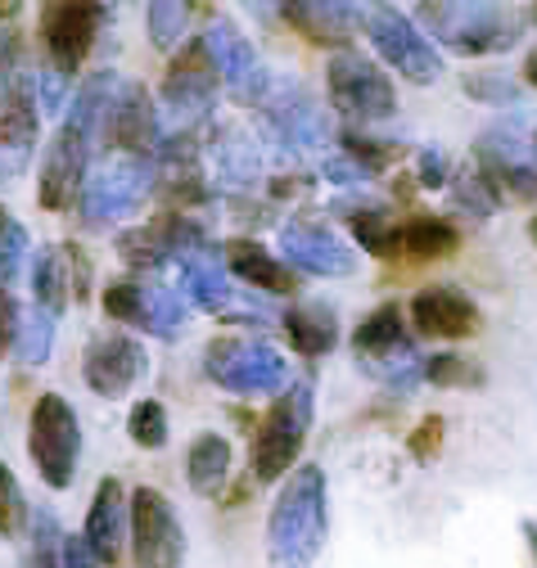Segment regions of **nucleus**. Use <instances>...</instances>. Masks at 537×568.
Listing matches in <instances>:
<instances>
[{"instance_id":"20e7f679","label":"nucleus","mask_w":537,"mask_h":568,"mask_svg":"<svg viewBox=\"0 0 537 568\" xmlns=\"http://www.w3.org/2000/svg\"><path fill=\"white\" fill-rule=\"evenodd\" d=\"M475 168L484 172V181L493 190H501L506 199L533 203L537 199V150H533V126L528 118L510 113L501 122H493L479 140H475Z\"/></svg>"},{"instance_id":"a19ab883","label":"nucleus","mask_w":537,"mask_h":568,"mask_svg":"<svg viewBox=\"0 0 537 568\" xmlns=\"http://www.w3.org/2000/svg\"><path fill=\"white\" fill-rule=\"evenodd\" d=\"M28 528V501H23V491H19V478L10 465H0V532L14 537Z\"/></svg>"},{"instance_id":"3c124183","label":"nucleus","mask_w":537,"mask_h":568,"mask_svg":"<svg viewBox=\"0 0 537 568\" xmlns=\"http://www.w3.org/2000/svg\"><path fill=\"white\" fill-rule=\"evenodd\" d=\"M524 78L537 87V50H533V54H528V63H524Z\"/></svg>"},{"instance_id":"8fccbe9b","label":"nucleus","mask_w":537,"mask_h":568,"mask_svg":"<svg viewBox=\"0 0 537 568\" xmlns=\"http://www.w3.org/2000/svg\"><path fill=\"white\" fill-rule=\"evenodd\" d=\"M524 537H528V546H533V555H537V515L524 524Z\"/></svg>"},{"instance_id":"f03ea898","label":"nucleus","mask_w":537,"mask_h":568,"mask_svg":"<svg viewBox=\"0 0 537 568\" xmlns=\"http://www.w3.org/2000/svg\"><path fill=\"white\" fill-rule=\"evenodd\" d=\"M330 532V501H325V474L316 465H303L281 487L272 524H266V550L276 568H312Z\"/></svg>"},{"instance_id":"4be33fe9","label":"nucleus","mask_w":537,"mask_h":568,"mask_svg":"<svg viewBox=\"0 0 537 568\" xmlns=\"http://www.w3.org/2000/svg\"><path fill=\"white\" fill-rule=\"evenodd\" d=\"M126 528H131V496L122 491L118 478H104V483L95 487V501H91L87 528H82L91 555H95L100 564H118V559H122V532H126Z\"/></svg>"},{"instance_id":"72a5a7b5","label":"nucleus","mask_w":537,"mask_h":568,"mask_svg":"<svg viewBox=\"0 0 537 568\" xmlns=\"http://www.w3.org/2000/svg\"><path fill=\"white\" fill-rule=\"evenodd\" d=\"M126 434L136 447L145 452H159L168 443V410L159 397H141L136 406H131V419H126Z\"/></svg>"},{"instance_id":"58836bf2","label":"nucleus","mask_w":537,"mask_h":568,"mask_svg":"<svg viewBox=\"0 0 537 568\" xmlns=\"http://www.w3.org/2000/svg\"><path fill=\"white\" fill-rule=\"evenodd\" d=\"M465 95L497 104V109H510L519 100V82L510 73H465Z\"/></svg>"},{"instance_id":"6ab92c4d","label":"nucleus","mask_w":537,"mask_h":568,"mask_svg":"<svg viewBox=\"0 0 537 568\" xmlns=\"http://www.w3.org/2000/svg\"><path fill=\"white\" fill-rule=\"evenodd\" d=\"M262 109H266V126H272V135L281 140L285 150H294V154L321 150L330 140V122H325L321 104L303 87H285L281 95H272Z\"/></svg>"},{"instance_id":"2f4dec72","label":"nucleus","mask_w":537,"mask_h":568,"mask_svg":"<svg viewBox=\"0 0 537 568\" xmlns=\"http://www.w3.org/2000/svg\"><path fill=\"white\" fill-rule=\"evenodd\" d=\"M348 226H353V235H357V244L366 253H375V257H397L402 253V222H388L384 212L362 207V212L348 217Z\"/></svg>"},{"instance_id":"b1692460","label":"nucleus","mask_w":537,"mask_h":568,"mask_svg":"<svg viewBox=\"0 0 537 568\" xmlns=\"http://www.w3.org/2000/svg\"><path fill=\"white\" fill-rule=\"evenodd\" d=\"M176 275H181V294L194 307L217 312L231 298V290H226V257H217L213 244H199V248L181 253L176 257Z\"/></svg>"},{"instance_id":"603ef678","label":"nucleus","mask_w":537,"mask_h":568,"mask_svg":"<svg viewBox=\"0 0 537 568\" xmlns=\"http://www.w3.org/2000/svg\"><path fill=\"white\" fill-rule=\"evenodd\" d=\"M528 240H533V248H537V217L528 222Z\"/></svg>"},{"instance_id":"7ed1b4c3","label":"nucleus","mask_w":537,"mask_h":568,"mask_svg":"<svg viewBox=\"0 0 537 568\" xmlns=\"http://www.w3.org/2000/svg\"><path fill=\"white\" fill-rule=\"evenodd\" d=\"M353 357H357L375 379H384L393 393H412V388L425 379V362L416 357L412 334H407V321H402V307H397V303L375 307V312L357 325V334H353Z\"/></svg>"},{"instance_id":"6e6552de","label":"nucleus","mask_w":537,"mask_h":568,"mask_svg":"<svg viewBox=\"0 0 537 568\" xmlns=\"http://www.w3.org/2000/svg\"><path fill=\"white\" fill-rule=\"evenodd\" d=\"M28 452H32L37 474L45 478V487H54V491L73 487V474L82 460V429H78L73 406L59 393L37 397L32 419H28Z\"/></svg>"},{"instance_id":"aec40b11","label":"nucleus","mask_w":537,"mask_h":568,"mask_svg":"<svg viewBox=\"0 0 537 568\" xmlns=\"http://www.w3.org/2000/svg\"><path fill=\"white\" fill-rule=\"evenodd\" d=\"M412 325L425 338H469L479 334L484 312L475 307V298L452 290V284H434L412 298Z\"/></svg>"},{"instance_id":"4468645a","label":"nucleus","mask_w":537,"mask_h":568,"mask_svg":"<svg viewBox=\"0 0 537 568\" xmlns=\"http://www.w3.org/2000/svg\"><path fill=\"white\" fill-rule=\"evenodd\" d=\"M100 140L109 150L131 154V159H150V150H159V140H163L159 104L150 100V91L141 82H118Z\"/></svg>"},{"instance_id":"423d86ee","label":"nucleus","mask_w":537,"mask_h":568,"mask_svg":"<svg viewBox=\"0 0 537 568\" xmlns=\"http://www.w3.org/2000/svg\"><path fill=\"white\" fill-rule=\"evenodd\" d=\"M204 371L235 397H281L290 388L285 357L262 338H217L204 352Z\"/></svg>"},{"instance_id":"4c0bfd02","label":"nucleus","mask_w":537,"mask_h":568,"mask_svg":"<svg viewBox=\"0 0 537 568\" xmlns=\"http://www.w3.org/2000/svg\"><path fill=\"white\" fill-rule=\"evenodd\" d=\"M425 379L438 384V388H479L484 384V366H475L469 357H452V352H443V357L425 362Z\"/></svg>"},{"instance_id":"ea45409f","label":"nucleus","mask_w":537,"mask_h":568,"mask_svg":"<svg viewBox=\"0 0 537 568\" xmlns=\"http://www.w3.org/2000/svg\"><path fill=\"white\" fill-rule=\"evenodd\" d=\"M145 23H150V41H154L159 50H168V45H176V41L185 37V28H190V6H176V0H168V6H150Z\"/></svg>"},{"instance_id":"79ce46f5","label":"nucleus","mask_w":537,"mask_h":568,"mask_svg":"<svg viewBox=\"0 0 537 568\" xmlns=\"http://www.w3.org/2000/svg\"><path fill=\"white\" fill-rule=\"evenodd\" d=\"M23 257H28V231L19 222H10L0 231V284H6V290H10V280H19Z\"/></svg>"},{"instance_id":"e433bc0d","label":"nucleus","mask_w":537,"mask_h":568,"mask_svg":"<svg viewBox=\"0 0 537 568\" xmlns=\"http://www.w3.org/2000/svg\"><path fill=\"white\" fill-rule=\"evenodd\" d=\"M104 312H109V321H118V325L141 329V312H145V284H136V280H113L109 290H104Z\"/></svg>"},{"instance_id":"9b49d317","label":"nucleus","mask_w":537,"mask_h":568,"mask_svg":"<svg viewBox=\"0 0 537 568\" xmlns=\"http://www.w3.org/2000/svg\"><path fill=\"white\" fill-rule=\"evenodd\" d=\"M131 559L136 568H181L185 559L181 515L159 487L131 491Z\"/></svg>"},{"instance_id":"c85d7f7f","label":"nucleus","mask_w":537,"mask_h":568,"mask_svg":"<svg viewBox=\"0 0 537 568\" xmlns=\"http://www.w3.org/2000/svg\"><path fill=\"white\" fill-rule=\"evenodd\" d=\"M285 14H290L316 45H344L348 32L362 23V10H353V6H325V0H316V6H285Z\"/></svg>"},{"instance_id":"37998d69","label":"nucleus","mask_w":537,"mask_h":568,"mask_svg":"<svg viewBox=\"0 0 537 568\" xmlns=\"http://www.w3.org/2000/svg\"><path fill=\"white\" fill-rule=\"evenodd\" d=\"M63 91H69V73H59V68H45L37 78V109L41 113H59L63 109Z\"/></svg>"},{"instance_id":"a878e982","label":"nucleus","mask_w":537,"mask_h":568,"mask_svg":"<svg viewBox=\"0 0 537 568\" xmlns=\"http://www.w3.org/2000/svg\"><path fill=\"white\" fill-rule=\"evenodd\" d=\"M32 294H37V307L59 321V312L69 307V298H73L69 248H41L37 253V262H32Z\"/></svg>"},{"instance_id":"1a4fd4ad","label":"nucleus","mask_w":537,"mask_h":568,"mask_svg":"<svg viewBox=\"0 0 537 568\" xmlns=\"http://www.w3.org/2000/svg\"><path fill=\"white\" fill-rule=\"evenodd\" d=\"M154 185H159V176H154V163H150V159L113 154L109 163H100V168L87 176L78 207H82V217H87L91 226H113V222L131 217V212H136V207L150 199Z\"/></svg>"},{"instance_id":"5fc2aeb1","label":"nucleus","mask_w":537,"mask_h":568,"mask_svg":"<svg viewBox=\"0 0 537 568\" xmlns=\"http://www.w3.org/2000/svg\"><path fill=\"white\" fill-rule=\"evenodd\" d=\"M533 150H537V126H533Z\"/></svg>"},{"instance_id":"ddd939ff","label":"nucleus","mask_w":537,"mask_h":568,"mask_svg":"<svg viewBox=\"0 0 537 568\" xmlns=\"http://www.w3.org/2000/svg\"><path fill=\"white\" fill-rule=\"evenodd\" d=\"M217 68V78L231 82V95L244 100V104H266L272 100V73L257 63L253 54V41L231 23V19H213L209 32L199 37Z\"/></svg>"},{"instance_id":"c03bdc74","label":"nucleus","mask_w":537,"mask_h":568,"mask_svg":"<svg viewBox=\"0 0 537 568\" xmlns=\"http://www.w3.org/2000/svg\"><path fill=\"white\" fill-rule=\"evenodd\" d=\"M54 550H63V541L54 546V519L50 515H37V546H32L28 568H59L54 564Z\"/></svg>"},{"instance_id":"473e14b6","label":"nucleus","mask_w":537,"mask_h":568,"mask_svg":"<svg viewBox=\"0 0 537 568\" xmlns=\"http://www.w3.org/2000/svg\"><path fill=\"white\" fill-rule=\"evenodd\" d=\"M14 352H19V362H23V366H45V362H50V352H54V316H45L41 307L23 312Z\"/></svg>"},{"instance_id":"bb28decb","label":"nucleus","mask_w":537,"mask_h":568,"mask_svg":"<svg viewBox=\"0 0 537 568\" xmlns=\"http://www.w3.org/2000/svg\"><path fill=\"white\" fill-rule=\"evenodd\" d=\"M185 478L199 496H217L231 478V443L222 434H199L185 452Z\"/></svg>"},{"instance_id":"a211bd4d","label":"nucleus","mask_w":537,"mask_h":568,"mask_svg":"<svg viewBox=\"0 0 537 568\" xmlns=\"http://www.w3.org/2000/svg\"><path fill=\"white\" fill-rule=\"evenodd\" d=\"M104 23V6H45L41 10V41L59 73H78L82 59L95 45V32Z\"/></svg>"},{"instance_id":"864d4df0","label":"nucleus","mask_w":537,"mask_h":568,"mask_svg":"<svg viewBox=\"0 0 537 568\" xmlns=\"http://www.w3.org/2000/svg\"><path fill=\"white\" fill-rule=\"evenodd\" d=\"M6 226H10V212H6V207H0V231H6Z\"/></svg>"},{"instance_id":"393cba45","label":"nucleus","mask_w":537,"mask_h":568,"mask_svg":"<svg viewBox=\"0 0 537 568\" xmlns=\"http://www.w3.org/2000/svg\"><path fill=\"white\" fill-rule=\"evenodd\" d=\"M257 168H262V159H257L253 140H249L244 131L222 126V131L213 135V176H217L226 190H249V185L257 181Z\"/></svg>"},{"instance_id":"f8f14e48","label":"nucleus","mask_w":537,"mask_h":568,"mask_svg":"<svg viewBox=\"0 0 537 568\" xmlns=\"http://www.w3.org/2000/svg\"><path fill=\"white\" fill-rule=\"evenodd\" d=\"M325 78H330V100L340 113L357 118V122H384L397 113V91L393 82L379 73V68L357 54V50H340L330 59L325 68Z\"/></svg>"},{"instance_id":"a18cd8bd","label":"nucleus","mask_w":537,"mask_h":568,"mask_svg":"<svg viewBox=\"0 0 537 568\" xmlns=\"http://www.w3.org/2000/svg\"><path fill=\"white\" fill-rule=\"evenodd\" d=\"M438 434H443V415H425L421 429L412 434V456L434 460V456H438Z\"/></svg>"},{"instance_id":"09e8293b","label":"nucleus","mask_w":537,"mask_h":568,"mask_svg":"<svg viewBox=\"0 0 537 568\" xmlns=\"http://www.w3.org/2000/svg\"><path fill=\"white\" fill-rule=\"evenodd\" d=\"M59 559H63V568H100V559L91 555L87 537H69V541H63V550H59Z\"/></svg>"},{"instance_id":"f257e3e1","label":"nucleus","mask_w":537,"mask_h":568,"mask_svg":"<svg viewBox=\"0 0 537 568\" xmlns=\"http://www.w3.org/2000/svg\"><path fill=\"white\" fill-rule=\"evenodd\" d=\"M118 91V78L113 73H95L87 78V87L78 91V100L63 113V126L59 135L50 140V150L41 159V207H69L73 199H82V185H87V159H91V145L104 131V113H109V100Z\"/></svg>"},{"instance_id":"dca6fc26","label":"nucleus","mask_w":537,"mask_h":568,"mask_svg":"<svg viewBox=\"0 0 537 568\" xmlns=\"http://www.w3.org/2000/svg\"><path fill=\"white\" fill-rule=\"evenodd\" d=\"M217 68L204 50V41L190 45L185 54L172 59L168 78H163V109L172 113L176 126H190L199 118H209L217 109Z\"/></svg>"},{"instance_id":"c9c22d12","label":"nucleus","mask_w":537,"mask_h":568,"mask_svg":"<svg viewBox=\"0 0 537 568\" xmlns=\"http://www.w3.org/2000/svg\"><path fill=\"white\" fill-rule=\"evenodd\" d=\"M340 154H348L366 176H375V172H384L388 163H397V159H402V145H397V140H371V135L348 131Z\"/></svg>"},{"instance_id":"f3484780","label":"nucleus","mask_w":537,"mask_h":568,"mask_svg":"<svg viewBox=\"0 0 537 568\" xmlns=\"http://www.w3.org/2000/svg\"><path fill=\"white\" fill-rule=\"evenodd\" d=\"M281 253L290 266H298L307 275H325V280H340V275L357 271V248L344 244L321 222H285L281 226Z\"/></svg>"},{"instance_id":"49530a36","label":"nucleus","mask_w":537,"mask_h":568,"mask_svg":"<svg viewBox=\"0 0 537 568\" xmlns=\"http://www.w3.org/2000/svg\"><path fill=\"white\" fill-rule=\"evenodd\" d=\"M19 321H23V312L14 307V298L6 294V284H0V357L14 347V338H19Z\"/></svg>"},{"instance_id":"0eeeda50","label":"nucleus","mask_w":537,"mask_h":568,"mask_svg":"<svg viewBox=\"0 0 537 568\" xmlns=\"http://www.w3.org/2000/svg\"><path fill=\"white\" fill-rule=\"evenodd\" d=\"M307 429H312V384L303 379V384H290L272 402V410L262 415V429L253 438V478L272 483L290 474L307 443Z\"/></svg>"},{"instance_id":"de8ad7c7","label":"nucleus","mask_w":537,"mask_h":568,"mask_svg":"<svg viewBox=\"0 0 537 568\" xmlns=\"http://www.w3.org/2000/svg\"><path fill=\"white\" fill-rule=\"evenodd\" d=\"M416 172H421V185H429V190H443L447 185V163H443V154L434 145H425L416 154Z\"/></svg>"},{"instance_id":"7c9ffc66","label":"nucleus","mask_w":537,"mask_h":568,"mask_svg":"<svg viewBox=\"0 0 537 568\" xmlns=\"http://www.w3.org/2000/svg\"><path fill=\"white\" fill-rule=\"evenodd\" d=\"M185 325V298L168 284H145V312H141V329L159 334V338H176Z\"/></svg>"},{"instance_id":"2eb2a0df","label":"nucleus","mask_w":537,"mask_h":568,"mask_svg":"<svg viewBox=\"0 0 537 568\" xmlns=\"http://www.w3.org/2000/svg\"><path fill=\"white\" fill-rule=\"evenodd\" d=\"M150 371V357H145V347L131 338V334H100L91 338V347L82 352V379L95 397L104 402H118L126 397L131 388H136Z\"/></svg>"},{"instance_id":"412c9836","label":"nucleus","mask_w":537,"mask_h":568,"mask_svg":"<svg viewBox=\"0 0 537 568\" xmlns=\"http://www.w3.org/2000/svg\"><path fill=\"white\" fill-rule=\"evenodd\" d=\"M37 150V95L32 82L19 78L0 100V176H19Z\"/></svg>"},{"instance_id":"5701e85b","label":"nucleus","mask_w":537,"mask_h":568,"mask_svg":"<svg viewBox=\"0 0 537 568\" xmlns=\"http://www.w3.org/2000/svg\"><path fill=\"white\" fill-rule=\"evenodd\" d=\"M222 257H226V266H231L240 280H249L253 290H262V294H294V290H298L294 266H290L285 257H272L257 240H231Z\"/></svg>"},{"instance_id":"c756f323","label":"nucleus","mask_w":537,"mask_h":568,"mask_svg":"<svg viewBox=\"0 0 537 568\" xmlns=\"http://www.w3.org/2000/svg\"><path fill=\"white\" fill-rule=\"evenodd\" d=\"M456 244H460V235L443 217H412V222H402V253H407L412 262H438Z\"/></svg>"},{"instance_id":"cd10ccee","label":"nucleus","mask_w":537,"mask_h":568,"mask_svg":"<svg viewBox=\"0 0 537 568\" xmlns=\"http://www.w3.org/2000/svg\"><path fill=\"white\" fill-rule=\"evenodd\" d=\"M285 329H290V343L303 352V357H325L340 343V321H334L330 307L321 303H298L285 312Z\"/></svg>"},{"instance_id":"39448f33","label":"nucleus","mask_w":537,"mask_h":568,"mask_svg":"<svg viewBox=\"0 0 537 568\" xmlns=\"http://www.w3.org/2000/svg\"><path fill=\"white\" fill-rule=\"evenodd\" d=\"M416 23L425 32H434L456 54L506 50L524 32V14L501 10V6H469V0H460V6H421V19Z\"/></svg>"},{"instance_id":"f704fd0d","label":"nucleus","mask_w":537,"mask_h":568,"mask_svg":"<svg viewBox=\"0 0 537 568\" xmlns=\"http://www.w3.org/2000/svg\"><path fill=\"white\" fill-rule=\"evenodd\" d=\"M452 203L460 207V212H469V217H493L497 212V190L484 181V172L479 168H469V172H460L456 181H452Z\"/></svg>"},{"instance_id":"9d476101","label":"nucleus","mask_w":537,"mask_h":568,"mask_svg":"<svg viewBox=\"0 0 537 568\" xmlns=\"http://www.w3.org/2000/svg\"><path fill=\"white\" fill-rule=\"evenodd\" d=\"M362 28H366V37L375 41V50H379L407 82L434 87V82L443 78V54L434 50L429 32H425L412 14H402V10H393V6H379V10H366V14H362Z\"/></svg>"}]
</instances>
